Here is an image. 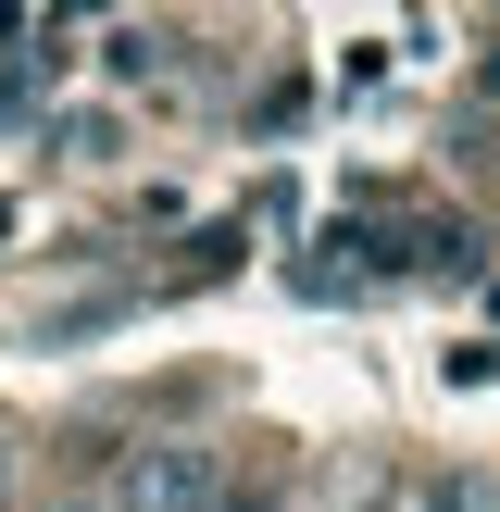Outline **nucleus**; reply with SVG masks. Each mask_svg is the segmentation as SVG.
I'll list each match as a JSON object with an SVG mask.
<instances>
[{"label":"nucleus","instance_id":"nucleus-1","mask_svg":"<svg viewBox=\"0 0 500 512\" xmlns=\"http://www.w3.org/2000/svg\"><path fill=\"white\" fill-rule=\"evenodd\" d=\"M113 512H213V450H200V438H150V450H125Z\"/></svg>","mask_w":500,"mask_h":512},{"label":"nucleus","instance_id":"nucleus-2","mask_svg":"<svg viewBox=\"0 0 500 512\" xmlns=\"http://www.w3.org/2000/svg\"><path fill=\"white\" fill-rule=\"evenodd\" d=\"M150 50H163L150 25H113V38H100V63H113V75H150Z\"/></svg>","mask_w":500,"mask_h":512}]
</instances>
